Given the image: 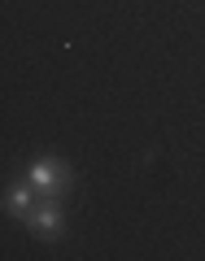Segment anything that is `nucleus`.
<instances>
[{
    "mask_svg": "<svg viewBox=\"0 0 205 261\" xmlns=\"http://www.w3.org/2000/svg\"><path fill=\"white\" fill-rule=\"evenodd\" d=\"M22 178H27L39 196H57V200H61V196L70 192V166L57 161V157H35L22 170Z\"/></svg>",
    "mask_w": 205,
    "mask_h": 261,
    "instance_id": "f257e3e1",
    "label": "nucleus"
},
{
    "mask_svg": "<svg viewBox=\"0 0 205 261\" xmlns=\"http://www.w3.org/2000/svg\"><path fill=\"white\" fill-rule=\"evenodd\" d=\"M22 226H27L35 240H61V235H65V209H61V200H57V196H39L35 209L22 218Z\"/></svg>",
    "mask_w": 205,
    "mask_h": 261,
    "instance_id": "f03ea898",
    "label": "nucleus"
},
{
    "mask_svg": "<svg viewBox=\"0 0 205 261\" xmlns=\"http://www.w3.org/2000/svg\"><path fill=\"white\" fill-rule=\"evenodd\" d=\"M35 200H39V192L27 183V178H18V183H9V187H5V209H9V214L18 218V222L31 214V209H35Z\"/></svg>",
    "mask_w": 205,
    "mask_h": 261,
    "instance_id": "7ed1b4c3",
    "label": "nucleus"
}]
</instances>
